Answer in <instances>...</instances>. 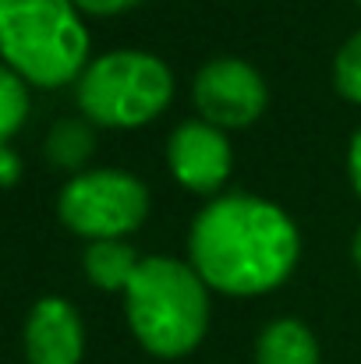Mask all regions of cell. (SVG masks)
I'll use <instances>...</instances> for the list:
<instances>
[{
  "label": "cell",
  "instance_id": "cell-9",
  "mask_svg": "<svg viewBox=\"0 0 361 364\" xmlns=\"http://www.w3.org/2000/svg\"><path fill=\"white\" fill-rule=\"evenodd\" d=\"M255 364H319V343L298 318H276L258 333Z\"/></svg>",
  "mask_w": 361,
  "mask_h": 364
},
{
  "label": "cell",
  "instance_id": "cell-1",
  "mask_svg": "<svg viewBox=\"0 0 361 364\" xmlns=\"http://www.w3.org/2000/svg\"><path fill=\"white\" fill-rule=\"evenodd\" d=\"M188 255L206 287L251 297L276 290L294 272L301 237L280 205L255 195H224L195 216Z\"/></svg>",
  "mask_w": 361,
  "mask_h": 364
},
{
  "label": "cell",
  "instance_id": "cell-12",
  "mask_svg": "<svg viewBox=\"0 0 361 364\" xmlns=\"http://www.w3.org/2000/svg\"><path fill=\"white\" fill-rule=\"evenodd\" d=\"M25 117H28V92H25V82H21L7 64H0V149L7 145L11 134L21 131Z\"/></svg>",
  "mask_w": 361,
  "mask_h": 364
},
{
  "label": "cell",
  "instance_id": "cell-10",
  "mask_svg": "<svg viewBox=\"0 0 361 364\" xmlns=\"http://www.w3.org/2000/svg\"><path fill=\"white\" fill-rule=\"evenodd\" d=\"M82 265H85V276H89L93 287L114 294V290H127L131 276L142 265V258L135 255L131 244L124 241H93L85 247Z\"/></svg>",
  "mask_w": 361,
  "mask_h": 364
},
{
  "label": "cell",
  "instance_id": "cell-5",
  "mask_svg": "<svg viewBox=\"0 0 361 364\" xmlns=\"http://www.w3.org/2000/svg\"><path fill=\"white\" fill-rule=\"evenodd\" d=\"M61 223L85 241H120L149 216V188L127 170H85L57 198Z\"/></svg>",
  "mask_w": 361,
  "mask_h": 364
},
{
  "label": "cell",
  "instance_id": "cell-8",
  "mask_svg": "<svg viewBox=\"0 0 361 364\" xmlns=\"http://www.w3.org/2000/svg\"><path fill=\"white\" fill-rule=\"evenodd\" d=\"M85 329L78 311L61 297H43L25 322L28 364H82Z\"/></svg>",
  "mask_w": 361,
  "mask_h": 364
},
{
  "label": "cell",
  "instance_id": "cell-15",
  "mask_svg": "<svg viewBox=\"0 0 361 364\" xmlns=\"http://www.w3.org/2000/svg\"><path fill=\"white\" fill-rule=\"evenodd\" d=\"M18 173H21V159L4 145V149H0V188L14 184V181H18Z\"/></svg>",
  "mask_w": 361,
  "mask_h": 364
},
{
  "label": "cell",
  "instance_id": "cell-11",
  "mask_svg": "<svg viewBox=\"0 0 361 364\" xmlns=\"http://www.w3.org/2000/svg\"><path fill=\"white\" fill-rule=\"evenodd\" d=\"M96 149V134L89 121H78V117H64L50 127L46 134V159L57 166V170H78Z\"/></svg>",
  "mask_w": 361,
  "mask_h": 364
},
{
  "label": "cell",
  "instance_id": "cell-16",
  "mask_svg": "<svg viewBox=\"0 0 361 364\" xmlns=\"http://www.w3.org/2000/svg\"><path fill=\"white\" fill-rule=\"evenodd\" d=\"M347 170H351V184L361 198V131L351 138V152H347Z\"/></svg>",
  "mask_w": 361,
  "mask_h": 364
},
{
  "label": "cell",
  "instance_id": "cell-6",
  "mask_svg": "<svg viewBox=\"0 0 361 364\" xmlns=\"http://www.w3.org/2000/svg\"><path fill=\"white\" fill-rule=\"evenodd\" d=\"M266 82L262 75L238 57H216L202 64L192 85V100L202 114V121L231 131V127H248L262 117L266 110Z\"/></svg>",
  "mask_w": 361,
  "mask_h": 364
},
{
  "label": "cell",
  "instance_id": "cell-13",
  "mask_svg": "<svg viewBox=\"0 0 361 364\" xmlns=\"http://www.w3.org/2000/svg\"><path fill=\"white\" fill-rule=\"evenodd\" d=\"M333 82H337V92L344 100L361 107V28L340 46L337 64H333Z\"/></svg>",
  "mask_w": 361,
  "mask_h": 364
},
{
  "label": "cell",
  "instance_id": "cell-7",
  "mask_svg": "<svg viewBox=\"0 0 361 364\" xmlns=\"http://www.w3.org/2000/svg\"><path fill=\"white\" fill-rule=\"evenodd\" d=\"M231 141L220 127L206 121H184L167 141V166L181 188L213 195L231 177Z\"/></svg>",
  "mask_w": 361,
  "mask_h": 364
},
{
  "label": "cell",
  "instance_id": "cell-17",
  "mask_svg": "<svg viewBox=\"0 0 361 364\" xmlns=\"http://www.w3.org/2000/svg\"><path fill=\"white\" fill-rule=\"evenodd\" d=\"M351 258H355V265H358V272H361V227H358V234H355V244H351Z\"/></svg>",
  "mask_w": 361,
  "mask_h": 364
},
{
  "label": "cell",
  "instance_id": "cell-14",
  "mask_svg": "<svg viewBox=\"0 0 361 364\" xmlns=\"http://www.w3.org/2000/svg\"><path fill=\"white\" fill-rule=\"evenodd\" d=\"M78 11H85V14H100V18H107V14H120V11H127V7H135L138 0H71Z\"/></svg>",
  "mask_w": 361,
  "mask_h": 364
},
{
  "label": "cell",
  "instance_id": "cell-18",
  "mask_svg": "<svg viewBox=\"0 0 361 364\" xmlns=\"http://www.w3.org/2000/svg\"><path fill=\"white\" fill-rule=\"evenodd\" d=\"M358 4H361V0H358Z\"/></svg>",
  "mask_w": 361,
  "mask_h": 364
},
{
  "label": "cell",
  "instance_id": "cell-2",
  "mask_svg": "<svg viewBox=\"0 0 361 364\" xmlns=\"http://www.w3.org/2000/svg\"><path fill=\"white\" fill-rule=\"evenodd\" d=\"M124 311L135 340L156 358L192 354L209 329V287L177 258H142L124 290Z\"/></svg>",
  "mask_w": 361,
  "mask_h": 364
},
{
  "label": "cell",
  "instance_id": "cell-4",
  "mask_svg": "<svg viewBox=\"0 0 361 364\" xmlns=\"http://www.w3.org/2000/svg\"><path fill=\"white\" fill-rule=\"evenodd\" d=\"M174 100L170 68L142 50H114L78 78V107L85 121L103 127H142L156 121Z\"/></svg>",
  "mask_w": 361,
  "mask_h": 364
},
{
  "label": "cell",
  "instance_id": "cell-3",
  "mask_svg": "<svg viewBox=\"0 0 361 364\" xmlns=\"http://www.w3.org/2000/svg\"><path fill=\"white\" fill-rule=\"evenodd\" d=\"M0 60L32 85L57 89L89 68V32L71 0H0Z\"/></svg>",
  "mask_w": 361,
  "mask_h": 364
}]
</instances>
